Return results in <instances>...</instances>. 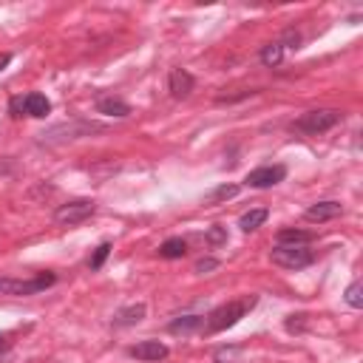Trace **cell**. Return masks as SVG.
Returning <instances> with one entry per match:
<instances>
[{"mask_svg":"<svg viewBox=\"0 0 363 363\" xmlns=\"http://www.w3.org/2000/svg\"><path fill=\"white\" fill-rule=\"evenodd\" d=\"M185 253H187V242H185V239H179V236H173V239L162 242V247H159V256H162V258H168V261H176V258H182Z\"/></svg>","mask_w":363,"mask_h":363,"instance_id":"obj_15","label":"cell"},{"mask_svg":"<svg viewBox=\"0 0 363 363\" xmlns=\"http://www.w3.org/2000/svg\"><path fill=\"white\" fill-rule=\"evenodd\" d=\"M239 193V185H219L216 190H210L207 196H204V202L207 204H216V202H225V199H233Z\"/></svg>","mask_w":363,"mask_h":363,"instance_id":"obj_20","label":"cell"},{"mask_svg":"<svg viewBox=\"0 0 363 363\" xmlns=\"http://www.w3.org/2000/svg\"><path fill=\"white\" fill-rule=\"evenodd\" d=\"M57 281L54 272H40L34 278H0V296H37L43 289H48Z\"/></svg>","mask_w":363,"mask_h":363,"instance_id":"obj_2","label":"cell"},{"mask_svg":"<svg viewBox=\"0 0 363 363\" xmlns=\"http://www.w3.org/2000/svg\"><path fill=\"white\" fill-rule=\"evenodd\" d=\"M267 219H270V210H267V207H256V210H247V213L242 216L239 227H242L244 233H253V230H258Z\"/></svg>","mask_w":363,"mask_h":363,"instance_id":"obj_14","label":"cell"},{"mask_svg":"<svg viewBox=\"0 0 363 363\" xmlns=\"http://www.w3.org/2000/svg\"><path fill=\"white\" fill-rule=\"evenodd\" d=\"M168 352H171V349H168L162 341H142V343H136V346H131V349H128V355H131V357L145 360V363L165 360V357H168Z\"/></svg>","mask_w":363,"mask_h":363,"instance_id":"obj_9","label":"cell"},{"mask_svg":"<svg viewBox=\"0 0 363 363\" xmlns=\"http://www.w3.org/2000/svg\"><path fill=\"white\" fill-rule=\"evenodd\" d=\"M202 326H204V315H182V318L168 324V332L171 335H193V332H202Z\"/></svg>","mask_w":363,"mask_h":363,"instance_id":"obj_13","label":"cell"},{"mask_svg":"<svg viewBox=\"0 0 363 363\" xmlns=\"http://www.w3.org/2000/svg\"><path fill=\"white\" fill-rule=\"evenodd\" d=\"M9 114H12V117H23V114H26V97H12Z\"/></svg>","mask_w":363,"mask_h":363,"instance_id":"obj_26","label":"cell"},{"mask_svg":"<svg viewBox=\"0 0 363 363\" xmlns=\"http://www.w3.org/2000/svg\"><path fill=\"white\" fill-rule=\"evenodd\" d=\"M108 256H111V242H103V244L94 250V256L88 258V267H91V270H100V267L105 264Z\"/></svg>","mask_w":363,"mask_h":363,"instance_id":"obj_22","label":"cell"},{"mask_svg":"<svg viewBox=\"0 0 363 363\" xmlns=\"http://www.w3.org/2000/svg\"><path fill=\"white\" fill-rule=\"evenodd\" d=\"M242 355H244L242 346H222L213 352V360L216 363H242Z\"/></svg>","mask_w":363,"mask_h":363,"instance_id":"obj_19","label":"cell"},{"mask_svg":"<svg viewBox=\"0 0 363 363\" xmlns=\"http://www.w3.org/2000/svg\"><path fill=\"white\" fill-rule=\"evenodd\" d=\"M338 122H341V111H335V108H318V111L301 114V117L293 122V131L307 133V136H318V133L335 128Z\"/></svg>","mask_w":363,"mask_h":363,"instance_id":"obj_3","label":"cell"},{"mask_svg":"<svg viewBox=\"0 0 363 363\" xmlns=\"http://www.w3.org/2000/svg\"><path fill=\"white\" fill-rule=\"evenodd\" d=\"M4 346H6V338H4V335H0V349H4Z\"/></svg>","mask_w":363,"mask_h":363,"instance_id":"obj_28","label":"cell"},{"mask_svg":"<svg viewBox=\"0 0 363 363\" xmlns=\"http://www.w3.org/2000/svg\"><path fill=\"white\" fill-rule=\"evenodd\" d=\"M278 43H281L284 48H301V34H298L296 29H286V32H284V37H281Z\"/></svg>","mask_w":363,"mask_h":363,"instance_id":"obj_23","label":"cell"},{"mask_svg":"<svg viewBox=\"0 0 363 363\" xmlns=\"http://www.w3.org/2000/svg\"><path fill=\"white\" fill-rule=\"evenodd\" d=\"M256 304H258V296H244V298H239V301H227V304H222V307H216V310L204 318L202 332H204V335H216V332H225V329L236 326Z\"/></svg>","mask_w":363,"mask_h":363,"instance_id":"obj_1","label":"cell"},{"mask_svg":"<svg viewBox=\"0 0 363 363\" xmlns=\"http://www.w3.org/2000/svg\"><path fill=\"white\" fill-rule=\"evenodd\" d=\"M168 88H171V97L173 100H187L196 88V80L187 68H173L171 77H168Z\"/></svg>","mask_w":363,"mask_h":363,"instance_id":"obj_8","label":"cell"},{"mask_svg":"<svg viewBox=\"0 0 363 363\" xmlns=\"http://www.w3.org/2000/svg\"><path fill=\"white\" fill-rule=\"evenodd\" d=\"M343 213V207L338 204V202H318V204H312V207H307V213H304V219L307 222H332V219H338V216Z\"/></svg>","mask_w":363,"mask_h":363,"instance_id":"obj_11","label":"cell"},{"mask_svg":"<svg viewBox=\"0 0 363 363\" xmlns=\"http://www.w3.org/2000/svg\"><path fill=\"white\" fill-rule=\"evenodd\" d=\"M270 258H272V264H278L284 270H304L315 261L312 250H307L304 244H275Z\"/></svg>","mask_w":363,"mask_h":363,"instance_id":"obj_5","label":"cell"},{"mask_svg":"<svg viewBox=\"0 0 363 363\" xmlns=\"http://www.w3.org/2000/svg\"><path fill=\"white\" fill-rule=\"evenodd\" d=\"M48 111H51V103H48L43 94H26V114H29V117L43 119Z\"/></svg>","mask_w":363,"mask_h":363,"instance_id":"obj_16","label":"cell"},{"mask_svg":"<svg viewBox=\"0 0 363 363\" xmlns=\"http://www.w3.org/2000/svg\"><path fill=\"white\" fill-rule=\"evenodd\" d=\"M284 176H286V168L284 165H264V168L250 171L247 179H244V185L247 187H256V190H264V187H272V185L284 182Z\"/></svg>","mask_w":363,"mask_h":363,"instance_id":"obj_7","label":"cell"},{"mask_svg":"<svg viewBox=\"0 0 363 363\" xmlns=\"http://www.w3.org/2000/svg\"><path fill=\"white\" fill-rule=\"evenodd\" d=\"M281 60H284V46L275 40V43H267L264 48H261V62L267 65V68H275V65H281Z\"/></svg>","mask_w":363,"mask_h":363,"instance_id":"obj_17","label":"cell"},{"mask_svg":"<svg viewBox=\"0 0 363 363\" xmlns=\"http://www.w3.org/2000/svg\"><path fill=\"white\" fill-rule=\"evenodd\" d=\"M346 304L352 307V310H360L363 307V284L360 281H355V284H349V289H346Z\"/></svg>","mask_w":363,"mask_h":363,"instance_id":"obj_21","label":"cell"},{"mask_svg":"<svg viewBox=\"0 0 363 363\" xmlns=\"http://www.w3.org/2000/svg\"><path fill=\"white\" fill-rule=\"evenodd\" d=\"M94 210H97V204L91 199H77V202L60 204L54 210V222L62 225V227H74V225H83L86 219H91Z\"/></svg>","mask_w":363,"mask_h":363,"instance_id":"obj_6","label":"cell"},{"mask_svg":"<svg viewBox=\"0 0 363 363\" xmlns=\"http://www.w3.org/2000/svg\"><path fill=\"white\" fill-rule=\"evenodd\" d=\"M97 114H105V117H114V119H125L131 114V105L119 97H100L97 100Z\"/></svg>","mask_w":363,"mask_h":363,"instance_id":"obj_12","label":"cell"},{"mask_svg":"<svg viewBox=\"0 0 363 363\" xmlns=\"http://www.w3.org/2000/svg\"><path fill=\"white\" fill-rule=\"evenodd\" d=\"M9 62H12V54H4V57H0V71H4Z\"/></svg>","mask_w":363,"mask_h":363,"instance_id":"obj_27","label":"cell"},{"mask_svg":"<svg viewBox=\"0 0 363 363\" xmlns=\"http://www.w3.org/2000/svg\"><path fill=\"white\" fill-rule=\"evenodd\" d=\"M145 315H148V307H145V304H128V307H122V310L114 312L111 324H114L117 329H125V326H136Z\"/></svg>","mask_w":363,"mask_h":363,"instance_id":"obj_10","label":"cell"},{"mask_svg":"<svg viewBox=\"0 0 363 363\" xmlns=\"http://www.w3.org/2000/svg\"><path fill=\"white\" fill-rule=\"evenodd\" d=\"M193 270H196L199 275H207V272H213V270H219V261H216V258H199Z\"/></svg>","mask_w":363,"mask_h":363,"instance_id":"obj_25","label":"cell"},{"mask_svg":"<svg viewBox=\"0 0 363 363\" xmlns=\"http://www.w3.org/2000/svg\"><path fill=\"white\" fill-rule=\"evenodd\" d=\"M312 239H315V236L307 233V230H281V233L275 236L278 244H310Z\"/></svg>","mask_w":363,"mask_h":363,"instance_id":"obj_18","label":"cell"},{"mask_svg":"<svg viewBox=\"0 0 363 363\" xmlns=\"http://www.w3.org/2000/svg\"><path fill=\"white\" fill-rule=\"evenodd\" d=\"M97 131H103V125H94V122H62V125L48 128L46 133H40V142L43 145H62V142H74V139H83V136L97 133Z\"/></svg>","mask_w":363,"mask_h":363,"instance_id":"obj_4","label":"cell"},{"mask_svg":"<svg viewBox=\"0 0 363 363\" xmlns=\"http://www.w3.org/2000/svg\"><path fill=\"white\" fill-rule=\"evenodd\" d=\"M204 239H207L210 244H225V242H227V227H219V225H216V227L207 230Z\"/></svg>","mask_w":363,"mask_h":363,"instance_id":"obj_24","label":"cell"}]
</instances>
